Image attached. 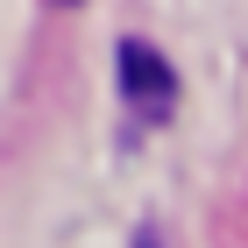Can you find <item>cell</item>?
I'll return each mask as SVG.
<instances>
[{
	"instance_id": "6da1fadb",
	"label": "cell",
	"mask_w": 248,
	"mask_h": 248,
	"mask_svg": "<svg viewBox=\"0 0 248 248\" xmlns=\"http://www.w3.org/2000/svg\"><path fill=\"white\" fill-rule=\"evenodd\" d=\"M121 71H128V99L135 114H170V64L156 57V50H142V43H121Z\"/></svg>"
}]
</instances>
